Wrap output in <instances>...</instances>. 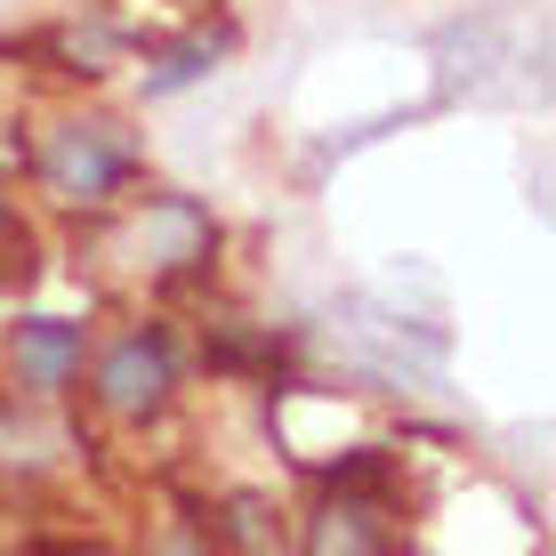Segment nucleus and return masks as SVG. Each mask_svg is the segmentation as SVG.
<instances>
[{
  "label": "nucleus",
  "instance_id": "f257e3e1",
  "mask_svg": "<svg viewBox=\"0 0 556 556\" xmlns=\"http://www.w3.org/2000/svg\"><path fill=\"white\" fill-rule=\"evenodd\" d=\"M299 556H395V532H388V459H379V452L339 459L331 501L306 516Z\"/></svg>",
  "mask_w": 556,
  "mask_h": 556
},
{
  "label": "nucleus",
  "instance_id": "f03ea898",
  "mask_svg": "<svg viewBox=\"0 0 556 556\" xmlns=\"http://www.w3.org/2000/svg\"><path fill=\"white\" fill-rule=\"evenodd\" d=\"M33 169H41V186L56 202H113L129 186V169H138V153H129V138L113 122H56L33 146Z\"/></svg>",
  "mask_w": 556,
  "mask_h": 556
},
{
  "label": "nucleus",
  "instance_id": "7ed1b4c3",
  "mask_svg": "<svg viewBox=\"0 0 556 556\" xmlns=\"http://www.w3.org/2000/svg\"><path fill=\"white\" fill-rule=\"evenodd\" d=\"M169 388H178V348L162 323H138L98 355V404L113 419H153L169 404Z\"/></svg>",
  "mask_w": 556,
  "mask_h": 556
},
{
  "label": "nucleus",
  "instance_id": "20e7f679",
  "mask_svg": "<svg viewBox=\"0 0 556 556\" xmlns=\"http://www.w3.org/2000/svg\"><path fill=\"white\" fill-rule=\"evenodd\" d=\"M210 218L194 202H178V194H153L138 218L122 226V258L129 266H153V275H178V266H202L210 258Z\"/></svg>",
  "mask_w": 556,
  "mask_h": 556
},
{
  "label": "nucleus",
  "instance_id": "39448f33",
  "mask_svg": "<svg viewBox=\"0 0 556 556\" xmlns=\"http://www.w3.org/2000/svg\"><path fill=\"white\" fill-rule=\"evenodd\" d=\"M9 363H16V379H25L33 395L73 388V371H81V323H65V315H25V323L9 331Z\"/></svg>",
  "mask_w": 556,
  "mask_h": 556
},
{
  "label": "nucleus",
  "instance_id": "423d86ee",
  "mask_svg": "<svg viewBox=\"0 0 556 556\" xmlns=\"http://www.w3.org/2000/svg\"><path fill=\"white\" fill-rule=\"evenodd\" d=\"M202 532H210L218 556H282V525H275V508H266L258 492H235L226 516H210Z\"/></svg>",
  "mask_w": 556,
  "mask_h": 556
},
{
  "label": "nucleus",
  "instance_id": "0eeeda50",
  "mask_svg": "<svg viewBox=\"0 0 556 556\" xmlns=\"http://www.w3.org/2000/svg\"><path fill=\"white\" fill-rule=\"evenodd\" d=\"M218 56H226V33H194V41H178V49H162V56H153L146 89H153V98H169V89L202 81V73L218 65Z\"/></svg>",
  "mask_w": 556,
  "mask_h": 556
},
{
  "label": "nucleus",
  "instance_id": "6e6552de",
  "mask_svg": "<svg viewBox=\"0 0 556 556\" xmlns=\"http://www.w3.org/2000/svg\"><path fill=\"white\" fill-rule=\"evenodd\" d=\"M25 275H33V235H25V218H16V202L0 194V291L25 282Z\"/></svg>",
  "mask_w": 556,
  "mask_h": 556
},
{
  "label": "nucleus",
  "instance_id": "1a4fd4ad",
  "mask_svg": "<svg viewBox=\"0 0 556 556\" xmlns=\"http://www.w3.org/2000/svg\"><path fill=\"white\" fill-rule=\"evenodd\" d=\"M153 556H218V548H210V532H202V525H178Z\"/></svg>",
  "mask_w": 556,
  "mask_h": 556
}]
</instances>
